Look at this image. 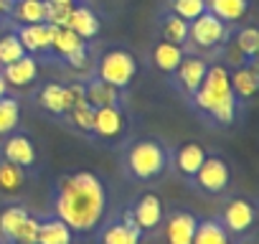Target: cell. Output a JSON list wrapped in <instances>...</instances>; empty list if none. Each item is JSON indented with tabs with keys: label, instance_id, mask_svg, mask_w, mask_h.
<instances>
[{
	"label": "cell",
	"instance_id": "cell-34",
	"mask_svg": "<svg viewBox=\"0 0 259 244\" xmlns=\"http://www.w3.org/2000/svg\"><path fill=\"white\" fill-rule=\"evenodd\" d=\"M71 8H74V3H71V6H51V3H49V18H46V23H49V26L66 28L69 16H71Z\"/></svg>",
	"mask_w": 259,
	"mask_h": 244
},
{
	"label": "cell",
	"instance_id": "cell-23",
	"mask_svg": "<svg viewBox=\"0 0 259 244\" xmlns=\"http://www.w3.org/2000/svg\"><path fill=\"white\" fill-rule=\"evenodd\" d=\"M66 28H71L81 41H89V38H97V36H99L102 23H99V16H97L89 6H76V3H74Z\"/></svg>",
	"mask_w": 259,
	"mask_h": 244
},
{
	"label": "cell",
	"instance_id": "cell-19",
	"mask_svg": "<svg viewBox=\"0 0 259 244\" xmlns=\"http://www.w3.org/2000/svg\"><path fill=\"white\" fill-rule=\"evenodd\" d=\"M13 33L18 36V41L23 44L26 54H31L33 59H54L51 54V36H49V23H38V26H13Z\"/></svg>",
	"mask_w": 259,
	"mask_h": 244
},
{
	"label": "cell",
	"instance_id": "cell-21",
	"mask_svg": "<svg viewBox=\"0 0 259 244\" xmlns=\"http://www.w3.org/2000/svg\"><path fill=\"white\" fill-rule=\"evenodd\" d=\"M0 71H3V79H6L8 87H13V89H28V87H33L38 82V59H33L31 54H26L18 61L3 66Z\"/></svg>",
	"mask_w": 259,
	"mask_h": 244
},
{
	"label": "cell",
	"instance_id": "cell-24",
	"mask_svg": "<svg viewBox=\"0 0 259 244\" xmlns=\"http://www.w3.org/2000/svg\"><path fill=\"white\" fill-rule=\"evenodd\" d=\"M92 125H94V109L89 107L87 99H79V102L66 112V117L61 119V128L76 133V135L84 138V140L92 138Z\"/></svg>",
	"mask_w": 259,
	"mask_h": 244
},
{
	"label": "cell",
	"instance_id": "cell-15",
	"mask_svg": "<svg viewBox=\"0 0 259 244\" xmlns=\"http://www.w3.org/2000/svg\"><path fill=\"white\" fill-rule=\"evenodd\" d=\"M208 64H211V61L203 59V56L186 54L183 61L178 64V69L168 76V79L173 82L176 92H178L186 102L198 92V87H201V82H203V76H206V71H208Z\"/></svg>",
	"mask_w": 259,
	"mask_h": 244
},
{
	"label": "cell",
	"instance_id": "cell-12",
	"mask_svg": "<svg viewBox=\"0 0 259 244\" xmlns=\"http://www.w3.org/2000/svg\"><path fill=\"white\" fill-rule=\"evenodd\" d=\"M94 236H97V244H143L145 239V234L140 231V226L135 224L133 214H130V206L104 219Z\"/></svg>",
	"mask_w": 259,
	"mask_h": 244
},
{
	"label": "cell",
	"instance_id": "cell-20",
	"mask_svg": "<svg viewBox=\"0 0 259 244\" xmlns=\"http://www.w3.org/2000/svg\"><path fill=\"white\" fill-rule=\"evenodd\" d=\"M33 178H36L33 173H28L21 166L0 158V196L3 198H21L28 191Z\"/></svg>",
	"mask_w": 259,
	"mask_h": 244
},
{
	"label": "cell",
	"instance_id": "cell-33",
	"mask_svg": "<svg viewBox=\"0 0 259 244\" xmlns=\"http://www.w3.org/2000/svg\"><path fill=\"white\" fill-rule=\"evenodd\" d=\"M36 239H38V211H31V216L23 224L16 244H36Z\"/></svg>",
	"mask_w": 259,
	"mask_h": 244
},
{
	"label": "cell",
	"instance_id": "cell-7",
	"mask_svg": "<svg viewBox=\"0 0 259 244\" xmlns=\"http://www.w3.org/2000/svg\"><path fill=\"white\" fill-rule=\"evenodd\" d=\"M256 216H259L256 198L249 196V193H231V196H226L224 204H221V211L216 214L221 226L229 231L231 241L249 239L254 234V229H256Z\"/></svg>",
	"mask_w": 259,
	"mask_h": 244
},
{
	"label": "cell",
	"instance_id": "cell-36",
	"mask_svg": "<svg viewBox=\"0 0 259 244\" xmlns=\"http://www.w3.org/2000/svg\"><path fill=\"white\" fill-rule=\"evenodd\" d=\"M13 3H16V0H0V21H6V18H11Z\"/></svg>",
	"mask_w": 259,
	"mask_h": 244
},
{
	"label": "cell",
	"instance_id": "cell-16",
	"mask_svg": "<svg viewBox=\"0 0 259 244\" xmlns=\"http://www.w3.org/2000/svg\"><path fill=\"white\" fill-rule=\"evenodd\" d=\"M206 155H208V148L203 143H198V140H183L178 148H173L170 171H176L183 183H191L193 176L198 173V168L203 166Z\"/></svg>",
	"mask_w": 259,
	"mask_h": 244
},
{
	"label": "cell",
	"instance_id": "cell-4",
	"mask_svg": "<svg viewBox=\"0 0 259 244\" xmlns=\"http://www.w3.org/2000/svg\"><path fill=\"white\" fill-rule=\"evenodd\" d=\"M130 133H133V114L127 109V102H117L112 107L94 109V125H92L89 143H94L99 148L117 150L133 138Z\"/></svg>",
	"mask_w": 259,
	"mask_h": 244
},
{
	"label": "cell",
	"instance_id": "cell-10",
	"mask_svg": "<svg viewBox=\"0 0 259 244\" xmlns=\"http://www.w3.org/2000/svg\"><path fill=\"white\" fill-rule=\"evenodd\" d=\"M0 158L21 166L23 171H28L33 176H38V166H41L38 145H36V138L23 128H16L11 135L0 138Z\"/></svg>",
	"mask_w": 259,
	"mask_h": 244
},
{
	"label": "cell",
	"instance_id": "cell-29",
	"mask_svg": "<svg viewBox=\"0 0 259 244\" xmlns=\"http://www.w3.org/2000/svg\"><path fill=\"white\" fill-rule=\"evenodd\" d=\"M16 128H21V99L16 94L0 97V138L11 135Z\"/></svg>",
	"mask_w": 259,
	"mask_h": 244
},
{
	"label": "cell",
	"instance_id": "cell-37",
	"mask_svg": "<svg viewBox=\"0 0 259 244\" xmlns=\"http://www.w3.org/2000/svg\"><path fill=\"white\" fill-rule=\"evenodd\" d=\"M8 89H11V87L6 84V79H3V71H0V97H6V94H11Z\"/></svg>",
	"mask_w": 259,
	"mask_h": 244
},
{
	"label": "cell",
	"instance_id": "cell-31",
	"mask_svg": "<svg viewBox=\"0 0 259 244\" xmlns=\"http://www.w3.org/2000/svg\"><path fill=\"white\" fill-rule=\"evenodd\" d=\"M21 56H26V49H23V44L18 41V36L11 28V31H6L3 36H0V69L18 61Z\"/></svg>",
	"mask_w": 259,
	"mask_h": 244
},
{
	"label": "cell",
	"instance_id": "cell-11",
	"mask_svg": "<svg viewBox=\"0 0 259 244\" xmlns=\"http://www.w3.org/2000/svg\"><path fill=\"white\" fill-rule=\"evenodd\" d=\"M127 206H130V214H133L135 224L140 226V231L145 236L158 234V229H160V224L165 219V201H163V196L155 188L145 186Z\"/></svg>",
	"mask_w": 259,
	"mask_h": 244
},
{
	"label": "cell",
	"instance_id": "cell-17",
	"mask_svg": "<svg viewBox=\"0 0 259 244\" xmlns=\"http://www.w3.org/2000/svg\"><path fill=\"white\" fill-rule=\"evenodd\" d=\"M31 211L33 209L26 206L21 198H8L6 204H0V244H16Z\"/></svg>",
	"mask_w": 259,
	"mask_h": 244
},
{
	"label": "cell",
	"instance_id": "cell-38",
	"mask_svg": "<svg viewBox=\"0 0 259 244\" xmlns=\"http://www.w3.org/2000/svg\"><path fill=\"white\" fill-rule=\"evenodd\" d=\"M234 244H254L251 239H241V241H234Z\"/></svg>",
	"mask_w": 259,
	"mask_h": 244
},
{
	"label": "cell",
	"instance_id": "cell-30",
	"mask_svg": "<svg viewBox=\"0 0 259 244\" xmlns=\"http://www.w3.org/2000/svg\"><path fill=\"white\" fill-rule=\"evenodd\" d=\"M160 38L170 41V44H178V46H186V41H188V21H183L176 13L165 11V16L160 18Z\"/></svg>",
	"mask_w": 259,
	"mask_h": 244
},
{
	"label": "cell",
	"instance_id": "cell-26",
	"mask_svg": "<svg viewBox=\"0 0 259 244\" xmlns=\"http://www.w3.org/2000/svg\"><path fill=\"white\" fill-rule=\"evenodd\" d=\"M150 56H153L155 69H158L160 74L170 76V74L178 69V64L183 61L186 49H183V46H178V44H170V41H163V38H160V41H155V46H153Z\"/></svg>",
	"mask_w": 259,
	"mask_h": 244
},
{
	"label": "cell",
	"instance_id": "cell-3",
	"mask_svg": "<svg viewBox=\"0 0 259 244\" xmlns=\"http://www.w3.org/2000/svg\"><path fill=\"white\" fill-rule=\"evenodd\" d=\"M173 148L160 135H138L119 148V168L130 183L153 186L170 173Z\"/></svg>",
	"mask_w": 259,
	"mask_h": 244
},
{
	"label": "cell",
	"instance_id": "cell-13",
	"mask_svg": "<svg viewBox=\"0 0 259 244\" xmlns=\"http://www.w3.org/2000/svg\"><path fill=\"white\" fill-rule=\"evenodd\" d=\"M229 82H231V92H234V99L239 104V112L244 117L246 109L254 104L256 92H259V61L229 66Z\"/></svg>",
	"mask_w": 259,
	"mask_h": 244
},
{
	"label": "cell",
	"instance_id": "cell-14",
	"mask_svg": "<svg viewBox=\"0 0 259 244\" xmlns=\"http://www.w3.org/2000/svg\"><path fill=\"white\" fill-rule=\"evenodd\" d=\"M196 226H198V214L186 206H176L165 211V219L158 231L163 236V244H191Z\"/></svg>",
	"mask_w": 259,
	"mask_h": 244
},
{
	"label": "cell",
	"instance_id": "cell-18",
	"mask_svg": "<svg viewBox=\"0 0 259 244\" xmlns=\"http://www.w3.org/2000/svg\"><path fill=\"white\" fill-rule=\"evenodd\" d=\"M36 244H76V234L54 211H38V239H36Z\"/></svg>",
	"mask_w": 259,
	"mask_h": 244
},
{
	"label": "cell",
	"instance_id": "cell-22",
	"mask_svg": "<svg viewBox=\"0 0 259 244\" xmlns=\"http://www.w3.org/2000/svg\"><path fill=\"white\" fill-rule=\"evenodd\" d=\"M84 99L89 102L92 109H102V107H112L117 102H124V94L92 74L84 79Z\"/></svg>",
	"mask_w": 259,
	"mask_h": 244
},
{
	"label": "cell",
	"instance_id": "cell-8",
	"mask_svg": "<svg viewBox=\"0 0 259 244\" xmlns=\"http://www.w3.org/2000/svg\"><path fill=\"white\" fill-rule=\"evenodd\" d=\"M94 76L124 94L130 89V84L135 82V76H138V59L124 46H112L97 59Z\"/></svg>",
	"mask_w": 259,
	"mask_h": 244
},
{
	"label": "cell",
	"instance_id": "cell-27",
	"mask_svg": "<svg viewBox=\"0 0 259 244\" xmlns=\"http://www.w3.org/2000/svg\"><path fill=\"white\" fill-rule=\"evenodd\" d=\"M249 6H251V0H206V11L213 13L226 26L241 23L249 13Z\"/></svg>",
	"mask_w": 259,
	"mask_h": 244
},
{
	"label": "cell",
	"instance_id": "cell-28",
	"mask_svg": "<svg viewBox=\"0 0 259 244\" xmlns=\"http://www.w3.org/2000/svg\"><path fill=\"white\" fill-rule=\"evenodd\" d=\"M191 244H234V241L216 216H198V226Z\"/></svg>",
	"mask_w": 259,
	"mask_h": 244
},
{
	"label": "cell",
	"instance_id": "cell-6",
	"mask_svg": "<svg viewBox=\"0 0 259 244\" xmlns=\"http://www.w3.org/2000/svg\"><path fill=\"white\" fill-rule=\"evenodd\" d=\"M188 186L203 198H224L234 186L231 160L219 150H208L203 166L198 168V173L193 176V181Z\"/></svg>",
	"mask_w": 259,
	"mask_h": 244
},
{
	"label": "cell",
	"instance_id": "cell-5",
	"mask_svg": "<svg viewBox=\"0 0 259 244\" xmlns=\"http://www.w3.org/2000/svg\"><path fill=\"white\" fill-rule=\"evenodd\" d=\"M229 38H231L229 26L206 11L196 21L188 23V41L183 49H186V54H196L208 61H219V54H224V46L229 44Z\"/></svg>",
	"mask_w": 259,
	"mask_h": 244
},
{
	"label": "cell",
	"instance_id": "cell-32",
	"mask_svg": "<svg viewBox=\"0 0 259 244\" xmlns=\"http://www.w3.org/2000/svg\"><path fill=\"white\" fill-rule=\"evenodd\" d=\"M168 11L191 23L201 13H206V0H168Z\"/></svg>",
	"mask_w": 259,
	"mask_h": 244
},
{
	"label": "cell",
	"instance_id": "cell-9",
	"mask_svg": "<svg viewBox=\"0 0 259 244\" xmlns=\"http://www.w3.org/2000/svg\"><path fill=\"white\" fill-rule=\"evenodd\" d=\"M84 99V79L64 84V82H44L36 89V107L49 114L51 119H56L61 125V119L66 117V112Z\"/></svg>",
	"mask_w": 259,
	"mask_h": 244
},
{
	"label": "cell",
	"instance_id": "cell-35",
	"mask_svg": "<svg viewBox=\"0 0 259 244\" xmlns=\"http://www.w3.org/2000/svg\"><path fill=\"white\" fill-rule=\"evenodd\" d=\"M64 61H66L71 69H76V71L89 69V66H92V59H89V44H84V46H79L76 51H71Z\"/></svg>",
	"mask_w": 259,
	"mask_h": 244
},
{
	"label": "cell",
	"instance_id": "cell-25",
	"mask_svg": "<svg viewBox=\"0 0 259 244\" xmlns=\"http://www.w3.org/2000/svg\"><path fill=\"white\" fill-rule=\"evenodd\" d=\"M11 18L16 26H38L49 18V0H16Z\"/></svg>",
	"mask_w": 259,
	"mask_h": 244
},
{
	"label": "cell",
	"instance_id": "cell-2",
	"mask_svg": "<svg viewBox=\"0 0 259 244\" xmlns=\"http://www.w3.org/2000/svg\"><path fill=\"white\" fill-rule=\"evenodd\" d=\"M186 104L191 107V112L196 117H201L206 125H211L216 130H229L231 125H236L241 119V112H239V104L231 92L229 64L211 61L198 92Z\"/></svg>",
	"mask_w": 259,
	"mask_h": 244
},
{
	"label": "cell",
	"instance_id": "cell-1",
	"mask_svg": "<svg viewBox=\"0 0 259 244\" xmlns=\"http://www.w3.org/2000/svg\"><path fill=\"white\" fill-rule=\"evenodd\" d=\"M49 211L64 219L76 239L94 236L109 211V186L97 171H66L51 183Z\"/></svg>",
	"mask_w": 259,
	"mask_h": 244
}]
</instances>
